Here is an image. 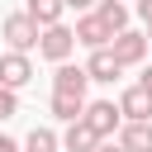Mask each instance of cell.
I'll list each match as a JSON object with an SVG mask.
<instances>
[{"mask_svg":"<svg viewBox=\"0 0 152 152\" xmlns=\"http://www.w3.org/2000/svg\"><path fill=\"white\" fill-rule=\"evenodd\" d=\"M71 33H76V43H81V48H90V52H95V48H109V38H114V33H109L95 14H81Z\"/></svg>","mask_w":152,"mask_h":152,"instance_id":"cell-8","label":"cell"},{"mask_svg":"<svg viewBox=\"0 0 152 152\" xmlns=\"http://www.w3.org/2000/svg\"><path fill=\"white\" fill-rule=\"evenodd\" d=\"M119 71H124V66L114 62V52H109V48H95V52H90V62H86V76H90V81H100V86L119 81Z\"/></svg>","mask_w":152,"mask_h":152,"instance_id":"cell-9","label":"cell"},{"mask_svg":"<svg viewBox=\"0 0 152 152\" xmlns=\"http://www.w3.org/2000/svg\"><path fill=\"white\" fill-rule=\"evenodd\" d=\"M38 33H43V28H38L24 10L0 19V38H5V48H10V52H33V48H38Z\"/></svg>","mask_w":152,"mask_h":152,"instance_id":"cell-2","label":"cell"},{"mask_svg":"<svg viewBox=\"0 0 152 152\" xmlns=\"http://www.w3.org/2000/svg\"><path fill=\"white\" fill-rule=\"evenodd\" d=\"M62 147H66V152H95V147H100V138H95V133H90V128L76 119V124H66V133H62Z\"/></svg>","mask_w":152,"mask_h":152,"instance_id":"cell-14","label":"cell"},{"mask_svg":"<svg viewBox=\"0 0 152 152\" xmlns=\"http://www.w3.org/2000/svg\"><path fill=\"white\" fill-rule=\"evenodd\" d=\"M86 86H90L86 66H71V62H57V71H52V90H62V95H81V100H86Z\"/></svg>","mask_w":152,"mask_h":152,"instance_id":"cell-7","label":"cell"},{"mask_svg":"<svg viewBox=\"0 0 152 152\" xmlns=\"http://www.w3.org/2000/svg\"><path fill=\"white\" fill-rule=\"evenodd\" d=\"M38 52L57 66V62H66V57L76 52V33H71L66 24H48V28L38 33Z\"/></svg>","mask_w":152,"mask_h":152,"instance_id":"cell-3","label":"cell"},{"mask_svg":"<svg viewBox=\"0 0 152 152\" xmlns=\"http://www.w3.org/2000/svg\"><path fill=\"white\" fill-rule=\"evenodd\" d=\"M62 5H66V10H81V14H90V10L100 5V0H62Z\"/></svg>","mask_w":152,"mask_h":152,"instance_id":"cell-17","label":"cell"},{"mask_svg":"<svg viewBox=\"0 0 152 152\" xmlns=\"http://www.w3.org/2000/svg\"><path fill=\"white\" fill-rule=\"evenodd\" d=\"M24 14H28L38 28H48V24H62L66 5H62V0H28V5H24Z\"/></svg>","mask_w":152,"mask_h":152,"instance_id":"cell-12","label":"cell"},{"mask_svg":"<svg viewBox=\"0 0 152 152\" xmlns=\"http://www.w3.org/2000/svg\"><path fill=\"white\" fill-rule=\"evenodd\" d=\"M133 10H138V19H142V24H152V0H138Z\"/></svg>","mask_w":152,"mask_h":152,"instance_id":"cell-18","label":"cell"},{"mask_svg":"<svg viewBox=\"0 0 152 152\" xmlns=\"http://www.w3.org/2000/svg\"><path fill=\"white\" fill-rule=\"evenodd\" d=\"M33 81V62H28V52H0V86L5 90H24Z\"/></svg>","mask_w":152,"mask_h":152,"instance_id":"cell-5","label":"cell"},{"mask_svg":"<svg viewBox=\"0 0 152 152\" xmlns=\"http://www.w3.org/2000/svg\"><path fill=\"white\" fill-rule=\"evenodd\" d=\"M81 124H86V128H90L100 142H109V138L124 128V114H119V104H114V100H86Z\"/></svg>","mask_w":152,"mask_h":152,"instance_id":"cell-1","label":"cell"},{"mask_svg":"<svg viewBox=\"0 0 152 152\" xmlns=\"http://www.w3.org/2000/svg\"><path fill=\"white\" fill-rule=\"evenodd\" d=\"M138 86H142V90L152 95V66H142V76H138Z\"/></svg>","mask_w":152,"mask_h":152,"instance_id":"cell-19","label":"cell"},{"mask_svg":"<svg viewBox=\"0 0 152 152\" xmlns=\"http://www.w3.org/2000/svg\"><path fill=\"white\" fill-rule=\"evenodd\" d=\"M14 114H19V90L0 86V119H14Z\"/></svg>","mask_w":152,"mask_h":152,"instance_id":"cell-16","label":"cell"},{"mask_svg":"<svg viewBox=\"0 0 152 152\" xmlns=\"http://www.w3.org/2000/svg\"><path fill=\"white\" fill-rule=\"evenodd\" d=\"M147 43H152V24H147Z\"/></svg>","mask_w":152,"mask_h":152,"instance_id":"cell-22","label":"cell"},{"mask_svg":"<svg viewBox=\"0 0 152 152\" xmlns=\"http://www.w3.org/2000/svg\"><path fill=\"white\" fill-rule=\"evenodd\" d=\"M90 14H95V19H100V24L109 28V33L128 28V5H124V0H100V5L90 10Z\"/></svg>","mask_w":152,"mask_h":152,"instance_id":"cell-11","label":"cell"},{"mask_svg":"<svg viewBox=\"0 0 152 152\" xmlns=\"http://www.w3.org/2000/svg\"><path fill=\"white\" fill-rule=\"evenodd\" d=\"M0 152H19V142H14V138H5V133H0Z\"/></svg>","mask_w":152,"mask_h":152,"instance_id":"cell-20","label":"cell"},{"mask_svg":"<svg viewBox=\"0 0 152 152\" xmlns=\"http://www.w3.org/2000/svg\"><path fill=\"white\" fill-rule=\"evenodd\" d=\"M48 109H52V119H62V124H76V119H81V109H86V100H81V95H62V90H52Z\"/></svg>","mask_w":152,"mask_h":152,"instance_id":"cell-13","label":"cell"},{"mask_svg":"<svg viewBox=\"0 0 152 152\" xmlns=\"http://www.w3.org/2000/svg\"><path fill=\"white\" fill-rule=\"evenodd\" d=\"M119 114H124V124H152V95L142 90V86H128L119 100Z\"/></svg>","mask_w":152,"mask_h":152,"instance_id":"cell-6","label":"cell"},{"mask_svg":"<svg viewBox=\"0 0 152 152\" xmlns=\"http://www.w3.org/2000/svg\"><path fill=\"white\" fill-rule=\"evenodd\" d=\"M109 52H114L119 66H138V62L147 57V33H138V28H119V33L109 38Z\"/></svg>","mask_w":152,"mask_h":152,"instance_id":"cell-4","label":"cell"},{"mask_svg":"<svg viewBox=\"0 0 152 152\" xmlns=\"http://www.w3.org/2000/svg\"><path fill=\"white\" fill-rule=\"evenodd\" d=\"M95 152H124V147H119V142H114V138H109V142H100V147H95Z\"/></svg>","mask_w":152,"mask_h":152,"instance_id":"cell-21","label":"cell"},{"mask_svg":"<svg viewBox=\"0 0 152 152\" xmlns=\"http://www.w3.org/2000/svg\"><path fill=\"white\" fill-rule=\"evenodd\" d=\"M114 142L124 152H152V124H124Z\"/></svg>","mask_w":152,"mask_h":152,"instance_id":"cell-10","label":"cell"},{"mask_svg":"<svg viewBox=\"0 0 152 152\" xmlns=\"http://www.w3.org/2000/svg\"><path fill=\"white\" fill-rule=\"evenodd\" d=\"M62 147V138L52 133V128H33L28 138H24V152H57Z\"/></svg>","mask_w":152,"mask_h":152,"instance_id":"cell-15","label":"cell"}]
</instances>
